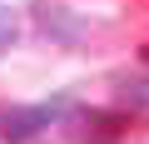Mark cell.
I'll return each mask as SVG.
<instances>
[{
  "label": "cell",
  "mask_w": 149,
  "mask_h": 144,
  "mask_svg": "<svg viewBox=\"0 0 149 144\" xmlns=\"http://www.w3.org/2000/svg\"><path fill=\"white\" fill-rule=\"evenodd\" d=\"M60 114H70V95H55L50 104H30V109H5L0 114V139L5 144H25L40 129H50Z\"/></svg>",
  "instance_id": "cell-1"
},
{
  "label": "cell",
  "mask_w": 149,
  "mask_h": 144,
  "mask_svg": "<svg viewBox=\"0 0 149 144\" xmlns=\"http://www.w3.org/2000/svg\"><path fill=\"white\" fill-rule=\"evenodd\" d=\"M35 25L50 35V40H60V45H80L85 35H90V25L74 15V10H65V5H50V0H35Z\"/></svg>",
  "instance_id": "cell-2"
},
{
  "label": "cell",
  "mask_w": 149,
  "mask_h": 144,
  "mask_svg": "<svg viewBox=\"0 0 149 144\" xmlns=\"http://www.w3.org/2000/svg\"><path fill=\"white\" fill-rule=\"evenodd\" d=\"M124 129H129V114L124 109H90V114H80L74 139H80V144H119Z\"/></svg>",
  "instance_id": "cell-3"
},
{
  "label": "cell",
  "mask_w": 149,
  "mask_h": 144,
  "mask_svg": "<svg viewBox=\"0 0 149 144\" xmlns=\"http://www.w3.org/2000/svg\"><path fill=\"white\" fill-rule=\"evenodd\" d=\"M119 99L129 109H144L149 104V80H119Z\"/></svg>",
  "instance_id": "cell-4"
},
{
  "label": "cell",
  "mask_w": 149,
  "mask_h": 144,
  "mask_svg": "<svg viewBox=\"0 0 149 144\" xmlns=\"http://www.w3.org/2000/svg\"><path fill=\"white\" fill-rule=\"evenodd\" d=\"M15 30H20L15 15H10V10H0V50H10V45H15Z\"/></svg>",
  "instance_id": "cell-5"
}]
</instances>
